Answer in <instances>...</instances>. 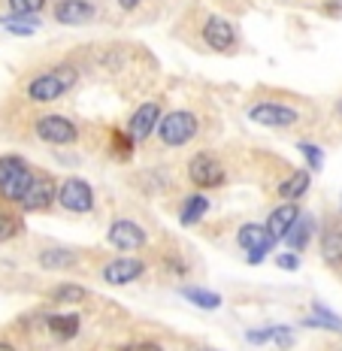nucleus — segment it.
Instances as JSON below:
<instances>
[{"label":"nucleus","instance_id":"obj_1","mask_svg":"<svg viewBox=\"0 0 342 351\" xmlns=\"http://www.w3.org/2000/svg\"><path fill=\"white\" fill-rule=\"evenodd\" d=\"M85 79H103L115 85L121 94H134L151 85L158 76V61L149 49L134 43H94V46L73 52Z\"/></svg>","mask_w":342,"mask_h":351},{"label":"nucleus","instance_id":"obj_2","mask_svg":"<svg viewBox=\"0 0 342 351\" xmlns=\"http://www.w3.org/2000/svg\"><path fill=\"white\" fill-rule=\"evenodd\" d=\"M243 112L252 124L273 130V134H300V130L315 128V104L285 88L258 85L245 97Z\"/></svg>","mask_w":342,"mask_h":351},{"label":"nucleus","instance_id":"obj_15","mask_svg":"<svg viewBox=\"0 0 342 351\" xmlns=\"http://www.w3.org/2000/svg\"><path fill=\"white\" fill-rule=\"evenodd\" d=\"M164 112H167V97L164 94H151V97H145L143 104L130 112V119L125 121V130L136 140V145H143V143L149 145L158 124L164 119Z\"/></svg>","mask_w":342,"mask_h":351},{"label":"nucleus","instance_id":"obj_6","mask_svg":"<svg viewBox=\"0 0 342 351\" xmlns=\"http://www.w3.org/2000/svg\"><path fill=\"white\" fill-rule=\"evenodd\" d=\"M179 36L206 58H236L243 52V34L239 25L224 12H203L191 27H182Z\"/></svg>","mask_w":342,"mask_h":351},{"label":"nucleus","instance_id":"obj_14","mask_svg":"<svg viewBox=\"0 0 342 351\" xmlns=\"http://www.w3.org/2000/svg\"><path fill=\"white\" fill-rule=\"evenodd\" d=\"M55 197H58V176L46 170V167H36L31 185H27V191L19 203V212L21 215H49V212H55Z\"/></svg>","mask_w":342,"mask_h":351},{"label":"nucleus","instance_id":"obj_3","mask_svg":"<svg viewBox=\"0 0 342 351\" xmlns=\"http://www.w3.org/2000/svg\"><path fill=\"white\" fill-rule=\"evenodd\" d=\"M10 128H21L12 140H31L46 149H76L88 143V128L79 119L55 109L27 106L25 100H19L16 112L6 115V128H0V134H6Z\"/></svg>","mask_w":342,"mask_h":351},{"label":"nucleus","instance_id":"obj_29","mask_svg":"<svg viewBox=\"0 0 342 351\" xmlns=\"http://www.w3.org/2000/svg\"><path fill=\"white\" fill-rule=\"evenodd\" d=\"M179 294L188 300L191 306H197V309H206V312H215L224 306V297L218 294V291H209V288H200V285H182Z\"/></svg>","mask_w":342,"mask_h":351},{"label":"nucleus","instance_id":"obj_34","mask_svg":"<svg viewBox=\"0 0 342 351\" xmlns=\"http://www.w3.org/2000/svg\"><path fill=\"white\" fill-rule=\"evenodd\" d=\"M115 351H164V346L158 339H127L115 346Z\"/></svg>","mask_w":342,"mask_h":351},{"label":"nucleus","instance_id":"obj_8","mask_svg":"<svg viewBox=\"0 0 342 351\" xmlns=\"http://www.w3.org/2000/svg\"><path fill=\"white\" fill-rule=\"evenodd\" d=\"M100 261H103V254L97 258V252L55 243L36 248L34 254V263L40 267V273H94Z\"/></svg>","mask_w":342,"mask_h":351},{"label":"nucleus","instance_id":"obj_9","mask_svg":"<svg viewBox=\"0 0 342 351\" xmlns=\"http://www.w3.org/2000/svg\"><path fill=\"white\" fill-rule=\"evenodd\" d=\"M149 248H151V254H149L151 273H158L164 282L182 285L194 276V258L179 239L164 237L161 243H151Z\"/></svg>","mask_w":342,"mask_h":351},{"label":"nucleus","instance_id":"obj_17","mask_svg":"<svg viewBox=\"0 0 342 351\" xmlns=\"http://www.w3.org/2000/svg\"><path fill=\"white\" fill-rule=\"evenodd\" d=\"M100 19L97 0H55L52 3V21L64 27H85Z\"/></svg>","mask_w":342,"mask_h":351},{"label":"nucleus","instance_id":"obj_37","mask_svg":"<svg viewBox=\"0 0 342 351\" xmlns=\"http://www.w3.org/2000/svg\"><path fill=\"white\" fill-rule=\"evenodd\" d=\"M0 351H19V342L12 336H3L0 333Z\"/></svg>","mask_w":342,"mask_h":351},{"label":"nucleus","instance_id":"obj_33","mask_svg":"<svg viewBox=\"0 0 342 351\" xmlns=\"http://www.w3.org/2000/svg\"><path fill=\"white\" fill-rule=\"evenodd\" d=\"M297 149H300V155L306 158V170L309 173H318L324 167V149L315 143H297Z\"/></svg>","mask_w":342,"mask_h":351},{"label":"nucleus","instance_id":"obj_25","mask_svg":"<svg viewBox=\"0 0 342 351\" xmlns=\"http://www.w3.org/2000/svg\"><path fill=\"white\" fill-rule=\"evenodd\" d=\"M42 297H46L52 306H82V303H88L94 294H91V288H85V285L67 279V282L49 285V288L42 291Z\"/></svg>","mask_w":342,"mask_h":351},{"label":"nucleus","instance_id":"obj_31","mask_svg":"<svg viewBox=\"0 0 342 351\" xmlns=\"http://www.w3.org/2000/svg\"><path fill=\"white\" fill-rule=\"evenodd\" d=\"M0 27L16 36H34L36 27H40V21L36 19H21V16H0Z\"/></svg>","mask_w":342,"mask_h":351},{"label":"nucleus","instance_id":"obj_20","mask_svg":"<svg viewBox=\"0 0 342 351\" xmlns=\"http://www.w3.org/2000/svg\"><path fill=\"white\" fill-rule=\"evenodd\" d=\"M209 209H212L209 194L194 191V188H188L185 194L176 197V221L182 228H197V224H203V218L209 215Z\"/></svg>","mask_w":342,"mask_h":351},{"label":"nucleus","instance_id":"obj_5","mask_svg":"<svg viewBox=\"0 0 342 351\" xmlns=\"http://www.w3.org/2000/svg\"><path fill=\"white\" fill-rule=\"evenodd\" d=\"M82 79L85 73L79 67V61L73 55H64V58H55V61H42L27 67L16 79V97L25 100L27 106L52 109L64 97H70L82 85Z\"/></svg>","mask_w":342,"mask_h":351},{"label":"nucleus","instance_id":"obj_27","mask_svg":"<svg viewBox=\"0 0 342 351\" xmlns=\"http://www.w3.org/2000/svg\"><path fill=\"white\" fill-rule=\"evenodd\" d=\"M27 230V215H21L16 206L0 203V245L16 243L19 237H25Z\"/></svg>","mask_w":342,"mask_h":351},{"label":"nucleus","instance_id":"obj_22","mask_svg":"<svg viewBox=\"0 0 342 351\" xmlns=\"http://www.w3.org/2000/svg\"><path fill=\"white\" fill-rule=\"evenodd\" d=\"M309 188H312V173L306 170V167H300V170H288L285 176H282V179L273 185V194L279 197L282 203H288V200L300 203L303 197L309 194Z\"/></svg>","mask_w":342,"mask_h":351},{"label":"nucleus","instance_id":"obj_7","mask_svg":"<svg viewBox=\"0 0 342 351\" xmlns=\"http://www.w3.org/2000/svg\"><path fill=\"white\" fill-rule=\"evenodd\" d=\"M182 176H185V185L194 188V191H221L230 182L239 179V167L234 164V155L224 149H212V145H200L191 155L185 158V167H182Z\"/></svg>","mask_w":342,"mask_h":351},{"label":"nucleus","instance_id":"obj_24","mask_svg":"<svg viewBox=\"0 0 342 351\" xmlns=\"http://www.w3.org/2000/svg\"><path fill=\"white\" fill-rule=\"evenodd\" d=\"M300 215H303V209H300V203H297V200L279 203V206L270 209V215H267L264 228L270 230V237L276 239V243H282V239L288 237V230L294 228V221H297Z\"/></svg>","mask_w":342,"mask_h":351},{"label":"nucleus","instance_id":"obj_4","mask_svg":"<svg viewBox=\"0 0 342 351\" xmlns=\"http://www.w3.org/2000/svg\"><path fill=\"white\" fill-rule=\"evenodd\" d=\"M218 128H221V119L215 115V109L206 100H191V104L167 109L155 136H151V149L158 155H164V152L200 149L212 136H218Z\"/></svg>","mask_w":342,"mask_h":351},{"label":"nucleus","instance_id":"obj_35","mask_svg":"<svg viewBox=\"0 0 342 351\" xmlns=\"http://www.w3.org/2000/svg\"><path fill=\"white\" fill-rule=\"evenodd\" d=\"M276 267L279 269H288V273H294V269H300V254H294V252H282V254H276Z\"/></svg>","mask_w":342,"mask_h":351},{"label":"nucleus","instance_id":"obj_12","mask_svg":"<svg viewBox=\"0 0 342 351\" xmlns=\"http://www.w3.org/2000/svg\"><path fill=\"white\" fill-rule=\"evenodd\" d=\"M55 209L64 212V215L88 218L97 212V191H94L91 182L82 179V176H64V179H58Z\"/></svg>","mask_w":342,"mask_h":351},{"label":"nucleus","instance_id":"obj_10","mask_svg":"<svg viewBox=\"0 0 342 351\" xmlns=\"http://www.w3.org/2000/svg\"><path fill=\"white\" fill-rule=\"evenodd\" d=\"M34 170H36V164L27 160L25 155H19V152H3V155H0V203L19 209L21 197H25L27 185H31V179H34Z\"/></svg>","mask_w":342,"mask_h":351},{"label":"nucleus","instance_id":"obj_11","mask_svg":"<svg viewBox=\"0 0 342 351\" xmlns=\"http://www.w3.org/2000/svg\"><path fill=\"white\" fill-rule=\"evenodd\" d=\"M149 273L151 263L145 254H112V258L100 261L97 269H94V276L109 288H127V285L143 282Z\"/></svg>","mask_w":342,"mask_h":351},{"label":"nucleus","instance_id":"obj_41","mask_svg":"<svg viewBox=\"0 0 342 351\" xmlns=\"http://www.w3.org/2000/svg\"><path fill=\"white\" fill-rule=\"evenodd\" d=\"M197 351H215V348H197Z\"/></svg>","mask_w":342,"mask_h":351},{"label":"nucleus","instance_id":"obj_32","mask_svg":"<svg viewBox=\"0 0 342 351\" xmlns=\"http://www.w3.org/2000/svg\"><path fill=\"white\" fill-rule=\"evenodd\" d=\"M49 0H6L10 6V16H21V19H36L46 10Z\"/></svg>","mask_w":342,"mask_h":351},{"label":"nucleus","instance_id":"obj_19","mask_svg":"<svg viewBox=\"0 0 342 351\" xmlns=\"http://www.w3.org/2000/svg\"><path fill=\"white\" fill-rule=\"evenodd\" d=\"M100 149L106 152V158H112L115 164H130L136 158V140L125 130V124H109L100 130Z\"/></svg>","mask_w":342,"mask_h":351},{"label":"nucleus","instance_id":"obj_18","mask_svg":"<svg viewBox=\"0 0 342 351\" xmlns=\"http://www.w3.org/2000/svg\"><path fill=\"white\" fill-rule=\"evenodd\" d=\"M318 258L333 276H342V218H327L318 230Z\"/></svg>","mask_w":342,"mask_h":351},{"label":"nucleus","instance_id":"obj_13","mask_svg":"<svg viewBox=\"0 0 342 351\" xmlns=\"http://www.w3.org/2000/svg\"><path fill=\"white\" fill-rule=\"evenodd\" d=\"M106 245L115 254H143L151 245V233L145 230L140 218L112 215L106 224Z\"/></svg>","mask_w":342,"mask_h":351},{"label":"nucleus","instance_id":"obj_21","mask_svg":"<svg viewBox=\"0 0 342 351\" xmlns=\"http://www.w3.org/2000/svg\"><path fill=\"white\" fill-rule=\"evenodd\" d=\"M42 330L55 342H73L82 330V315L79 312H46L42 315Z\"/></svg>","mask_w":342,"mask_h":351},{"label":"nucleus","instance_id":"obj_36","mask_svg":"<svg viewBox=\"0 0 342 351\" xmlns=\"http://www.w3.org/2000/svg\"><path fill=\"white\" fill-rule=\"evenodd\" d=\"M143 3H145V0H119V10L121 12H136Z\"/></svg>","mask_w":342,"mask_h":351},{"label":"nucleus","instance_id":"obj_40","mask_svg":"<svg viewBox=\"0 0 342 351\" xmlns=\"http://www.w3.org/2000/svg\"><path fill=\"white\" fill-rule=\"evenodd\" d=\"M276 3H294V0H276Z\"/></svg>","mask_w":342,"mask_h":351},{"label":"nucleus","instance_id":"obj_42","mask_svg":"<svg viewBox=\"0 0 342 351\" xmlns=\"http://www.w3.org/2000/svg\"><path fill=\"white\" fill-rule=\"evenodd\" d=\"M339 215H342V203H339Z\"/></svg>","mask_w":342,"mask_h":351},{"label":"nucleus","instance_id":"obj_30","mask_svg":"<svg viewBox=\"0 0 342 351\" xmlns=\"http://www.w3.org/2000/svg\"><path fill=\"white\" fill-rule=\"evenodd\" d=\"M306 327H318V330H330V333H342V318L333 315L330 309H324L321 303H312V315L303 318Z\"/></svg>","mask_w":342,"mask_h":351},{"label":"nucleus","instance_id":"obj_26","mask_svg":"<svg viewBox=\"0 0 342 351\" xmlns=\"http://www.w3.org/2000/svg\"><path fill=\"white\" fill-rule=\"evenodd\" d=\"M245 339L254 342V346H273L279 351H291L297 346V333L285 324H273V327H258V330H249Z\"/></svg>","mask_w":342,"mask_h":351},{"label":"nucleus","instance_id":"obj_16","mask_svg":"<svg viewBox=\"0 0 342 351\" xmlns=\"http://www.w3.org/2000/svg\"><path fill=\"white\" fill-rule=\"evenodd\" d=\"M234 243H236V248L243 252V258L249 261V263H260V261H267L270 258V252L279 243L270 237V230L264 228L260 221H243L236 228V233H234Z\"/></svg>","mask_w":342,"mask_h":351},{"label":"nucleus","instance_id":"obj_28","mask_svg":"<svg viewBox=\"0 0 342 351\" xmlns=\"http://www.w3.org/2000/svg\"><path fill=\"white\" fill-rule=\"evenodd\" d=\"M318 233V224H315V218L312 215H300L294 221V228L288 230V237L282 239V243L288 245V252H294V254H300V252H306L309 243H312V237Z\"/></svg>","mask_w":342,"mask_h":351},{"label":"nucleus","instance_id":"obj_23","mask_svg":"<svg viewBox=\"0 0 342 351\" xmlns=\"http://www.w3.org/2000/svg\"><path fill=\"white\" fill-rule=\"evenodd\" d=\"M136 188L145 194V197H158V194H167L173 188V167H149V170H140L130 176Z\"/></svg>","mask_w":342,"mask_h":351},{"label":"nucleus","instance_id":"obj_38","mask_svg":"<svg viewBox=\"0 0 342 351\" xmlns=\"http://www.w3.org/2000/svg\"><path fill=\"white\" fill-rule=\"evenodd\" d=\"M330 112H333V119H337L339 124H342V94L337 100H333V106H330Z\"/></svg>","mask_w":342,"mask_h":351},{"label":"nucleus","instance_id":"obj_39","mask_svg":"<svg viewBox=\"0 0 342 351\" xmlns=\"http://www.w3.org/2000/svg\"><path fill=\"white\" fill-rule=\"evenodd\" d=\"M327 351H342V342H330V346H327Z\"/></svg>","mask_w":342,"mask_h":351}]
</instances>
